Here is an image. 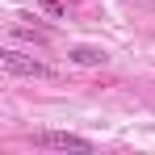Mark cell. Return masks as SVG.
I'll list each match as a JSON object with an SVG mask.
<instances>
[{
  "label": "cell",
  "instance_id": "obj_4",
  "mask_svg": "<svg viewBox=\"0 0 155 155\" xmlns=\"http://www.w3.org/2000/svg\"><path fill=\"white\" fill-rule=\"evenodd\" d=\"M38 4H42L51 17H63V13H67V8H63V0H38Z\"/></svg>",
  "mask_w": 155,
  "mask_h": 155
},
{
  "label": "cell",
  "instance_id": "obj_1",
  "mask_svg": "<svg viewBox=\"0 0 155 155\" xmlns=\"http://www.w3.org/2000/svg\"><path fill=\"white\" fill-rule=\"evenodd\" d=\"M0 67L4 71H13V76H51V67L46 63H38V59H29V54H21V51H0Z\"/></svg>",
  "mask_w": 155,
  "mask_h": 155
},
{
  "label": "cell",
  "instance_id": "obj_2",
  "mask_svg": "<svg viewBox=\"0 0 155 155\" xmlns=\"http://www.w3.org/2000/svg\"><path fill=\"white\" fill-rule=\"evenodd\" d=\"M34 143H38V147H51V151H92V143H88V138L67 134V130H46V134H34Z\"/></svg>",
  "mask_w": 155,
  "mask_h": 155
},
{
  "label": "cell",
  "instance_id": "obj_3",
  "mask_svg": "<svg viewBox=\"0 0 155 155\" xmlns=\"http://www.w3.org/2000/svg\"><path fill=\"white\" fill-rule=\"evenodd\" d=\"M71 59L80 67H97V63H105V51H97V46H71Z\"/></svg>",
  "mask_w": 155,
  "mask_h": 155
}]
</instances>
